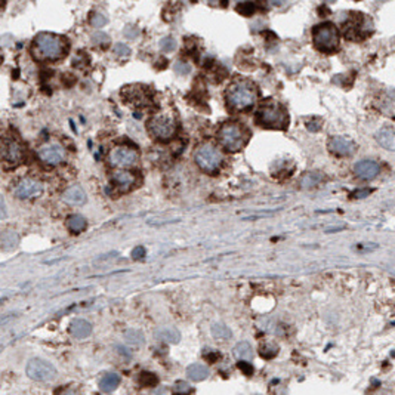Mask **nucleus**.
Instances as JSON below:
<instances>
[{"mask_svg": "<svg viewBox=\"0 0 395 395\" xmlns=\"http://www.w3.org/2000/svg\"><path fill=\"white\" fill-rule=\"evenodd\" d=\"M191 393H193V388L190 387V384L184 381H178L173 387V395H190Z\"/></svg>", "mask_w": 395, "mask_h": 395, "instance_id": "30", "label": "nucleus"}, {"mask_svg": "<svg viewBox=\"0 0 395 395\" xmlns=\"http://www.w3.org/2000/svg\"><path fill=\"white\" fill-rule=\"evenodd\" d=\"M0 206H1V219L6 218V206H4V200H0Z\"/></svg>", "mask_w": 395, "mask_h": 395, "instance_id": "42", "label": "nucleus"}, {"mask_svg": "<svg viewBox=\"0 0 395 395\" xmlns=\"http://www.w3.org/2000/svg\"><path fill=\"white\" fill-rule=\"evenodd\" d=\"M256 96L258 95H256L255 86L246 80L233 81L225 92L228 107H231L233 110H237V111L253 107V104L256 102Z\"/></svg>", "mask_w": 395, "mask_h": 395, "instance_id": "2", "label": "nucleus"}, {"mask_svg": "<svg viewBox=\"0 0 395 395\" xmlns=\"http://www.w3.org/2000/svg\"><path fill=\"white\" fill-rule=\"evenodd\" d=\"M378 144L390 151H395V132L391 129H382L375 135Z\"/></svg>", "mask_w": 395, "mask_h": 395, "instance_id": "18", "label": "nucleus"}, {"mask_svg": "<svg viewBox=\"0 0 395 395\" xmlns=\"http://www.w3.org/2000/svg\"><path fill=\"white\" fill-rule=\"evenodd\" d=\"M139 381H141V384L144 385V387H150V385H154L156 384V381H157V378L153 375V373H148V372H144L141 376H139Z\"/></svg>", "mask_w": 395, "mask_h": 395, "instance_id": "34", "label": "nucleus"}, {"mask_svg": "<svg viewBox=\"0 0 395 395\" xmlns=\"http://www.w3.org/2000/svg\"><path fill=\"white\" fill-rule=\"evenodd\" d=\"M144 256H145V249H144L142 246L135 247V249L132 250V259L138 261V259H142Z\"/></svg>", "mask_w": 395, "mask_h": 395, "instance_id": "37", "label": "nucleus"}, {"mask_svg": "<svg viewBox=\"0 0 395 395\" xmlns=\"http://www.w3.org/2000/svg\"><path fill=\"white\" fill-rule=\"evenodd\" d=\"M156 338H158L160 341H164V342H170V344H176L181 336H179V332L173 327H160L156 330Z\"/></svg>", "mask_w": 395, "mask_h": 395, "instance_id": "21", "label": "nucleus"}, {"mask_svg": "<svg viewBox=\"0 0 395 395\" xmlns=\"http://www.w3.org/2000/svg\"><path fill=\"white\" fill-rule=\"evenodd\" d=\"M354 172L357 176L363 178V179H373L375 176L379 175L381 172V166L376 163V161H372V160H363V161H358L356 166H354Z\"/></svg>", "mask_w": 395, "mask_h": 395, "instance_id": "14", "label": "nucleus"}, {"mask_svg": "<svg viewBox=\"0 0 395 395\" xmlns=\"http://www.w3.org/2000/svg\"><path fill=\"white\" fill-rule=\"evenodd\" d=\"M372 191L373 190H370V188H363V190H356V191H353V194H351V197L353 198H366V197H369L370 194H372Z\"/></svg>", "mask_w": 395, "mask_h": 395, "instance_id": "36", "label": "nucleus"}, {"mask_svg": "<svg viewBox=\"0 0 395 395\" xmlns=\"http://www.w3.org/2000/svg\"><path fill=\"white\" fill-rule=\"evenodd\" d=\"M175 47H176V41H175L173 37L166 36V37H163V39L160 40V49H161L163 52H172Z\"/></svg>", "mask_w": 395, "mask_h": 395, "instance_id": "31", "label": "nucleus"}, {"mask_svg": "<svg viewBox=\"0 0 395 395\" xmlns=\"http://www.w3.org/2000/svg\"><path fill=\"white\" fill-rule=\"evenodd\" d=\"M93 41H95L96 44H101V43H108L110 39L107 37V34H95V36H93Z\"/></svg>", "mask_w": 395, "mask_h": 395, "instance_id": "39", "label": "nucleus"}, {"mask_svg": "<svg viewBox=\"0 0 395 395\" xmlns=\"http://www.w3.org/2000/svg\"><path fill=\"white\" fill-rule=\"evenodd\" d=\"M19 243V238L16 236V233H13L12 230H6L1 233L0 237V246L3 250H13Z\"/></svg>", "mask_w": 395, "mask_h": 395, "instance_id": "20", "label": "nucleus"}, {"mask_svg": "<svg viewBox=\"0 0 395 395\" xmlns=\"http://www.w3.org/2000/svg\"><path fill=\"white\" fill-rule=\"evenodd\" d=\"M212 333L218 339H230L231 335H233L231 330L228 329V326H225L224 323H215L212 326Z\"/></svg>", "mask_w": 395, "mask_h": 395, "instance_id": "26", "label": "nucleus"}, {"mask_svg": "<svg viewBox=\"0 0 395 395\" xmlns=\"http://www.w3.org/2000/svg\"><path fill=\"white\" fill-rule=\"evenodd\" d=\"M175 71L178 74H181V76H187L191 71V65L188 62H185V61H178L175 64Z\"/></svg>", "mask_w": 395, "mask_h": 395, "instance_id": "33", "label": "nucleus"}, {"mask_svg": "<svg viewBox=\"0 0 395 395\" xmlns=\"http://www.w3.org/2000/svg\"><path fill=\"white\" fill-rule=\"evenodd\" d=\"M64 200L73 206H81L86 203V193L83 191L81 187L73 185L64 193Z\"/></svg>", "mask_w": 395, "mask_h": 395, "instance_id": "16", "label": "nucleus"}, {"mask_svg": "<svg viewBox=\"0 0 395 395\" xmlns=\"http://www.w3.org/2000/svg\"><path fill=\"white\" fill-rule=\"evenodd\" d=\"M70 333L76 339H83L92 333V326L89 321H86L83 318H74L70 324Z\"/></svg>", "mask_w": 395, "mask_h": 395, "instance_id": "15", "label": "nucleus"}, {"mask_svg": "<svg viewBox=\"0 0 395 395\" xmlns=\"http://www.w3.org/2000/svg\"><path fill=\"white\" fill-rule=\"evenodd\" d=\"M120 384V376L117 373H107L101 382H99V388L104 391V393H113Z\"/></svg>", "mask_w": 395, "mask_h": 395, "instance_id": "23", "label": "nucleus"}, {"mask_svg": "<svg viewBox=\"0 0 395 395\" xmlns=\"http://www.w3.org/2000/svg\"><path fill=\"white\" fill-rule=\"evenodd\" d=\"M148 130H150L153 138L160 139V141H166L175 135L176 124H175V120L172 117L164 116V114H158V116H154L150 118Z\"/></svg>", "mask_w": 395, "mask_h": 395, "instance_id": "7", "label": "nucleus"}, {"mask_svg": "<svg viewBox=\"0 0 395 395\" xmlns=\"http://www.w3.org/2000/svg\"><path fill=\"white\" fill-rule=\"evenodd\" d=\"M27 375L33 381L49 382V381L55 379L56 369L50 363H47L41 358H31L27 364Z\"/></svg>", "mask_w": 395, "mask_h": 395, "instance_id": "8", "label": "nucleus"}, {"mask_svg": "<svg viewBox=\"0 0 395 395\" xmlns=\"http://www.w3.org/2000/svg\"><path fill=\"white\" fill-rule=\"evenodd\" d=\"M218 139H219V144L227 151L234 153V151H240L246 145L247 132L241 124L230 121L221 127V130L218 133Z\"/></svg>", "mask_w": 395, "mask_h": 395, "instance_id": "4", "label": "nucleus"}, {"mask_svg": "<svg viewBox=\"0 0 395 395\" xmlns=\"http://www.w3.org/2000/svg\"><path fill=\"white\" fill-rule=\"evenodd\" d=\"M256 118L261 126L271 129H284L289 123L286 111L274 101H265L261 105Z\"/></svg>", "mask_w": 395, "mask_h": 395, "instance_id": "3", "label": "nucleus"}, {"mask_svg": "<svg viewBox=\"0 0 395 395\" xmlns=\"http://www.w3.org/2000/svg\"><path fill=\"white\" fill-rule=\"evenodd\" d=\"M111 179L121 190H127V188H130L135 184V176L130 172H127V170H117V172H114L111 175Z\"/></svg>", "mask_w": 395, "mask_h": 395, "instance_id": "17", "label": "nucleus"}, {"mask_svg": "<svg viewBox=\"0 0 395 395\" xmlns=\"http://www.w3.org/2000/svg\"><path fill=\"white\" fill-rule=\"evenodd\" d=\"M236 9L241 13V15H253L256 12V4L252 3V1H241V3H237Z\"/></svg>", "mask_w": 395, "mask_h": 395, "instance_id": "29", "label": "nucleus"}, {"mask_svg": "<svg viewBox=\"0 0 395 395\" xmlns=\"http://www.w3.org/2000/svg\"><path fill=\"white\" fill-rule=\"evenodd\" d=\"M67 52V41L52 33H40L31 43V55L39 61H55Z\"/></svg>", "mask_w": 395, "mask_h": 395, "instance_id": "1", "label": "nucleus"}, {"mask_svg": "<svg viewBox=\"0 0 395 395\" xmlns=\"http://www.w3.org/2000/svg\"><path fill=\"white\" fill-rule=\"evenodd\" d=\"M136 160H138L136 151L124 145L114 147L108 154V163L114 167H127L135 164Z\"/></svg>", "mask_w": 395, "mask_h": 395, "instance_id": "9", "label": "nucleus"}, {"mask_svg": "<svg viewBox=\"0 0 395 395\" xmlns=\"http://www.w3.org/2000/svg\"><path fill=\"white\" fill-rule=\"evenodd\" d=\"M124 339H126L127 344L135 345V347L142 345L144 341H145V339H144V335H142L139 330H127V332L124 333Z\"/></svg>", "mask_w": 395, "mask_h": 395, "instance_id": "27", "label": "nucleus"}, {"mask_svg": "<svg viewBox=\"0 0 395 395\" xmlns=\"http://www.w3.org/2000/svg\"><path fill=\"white\" fill-rule=\"evenodd\" d=\"M187 376H188V379L193 381V382H200V381H204V379L209 376V369H207L204 364L194 363V364L188 366V369H187Z\"/></svg>", "mask_w": 395, "mask_h": 395, "instance_id": "19", "label": "nucleus"}, {"mask_svg": "<svg viewBox=\"0 0 395 395\" xmlns=\"http://www.w3.org/2000/svg\"><path fill=\"white\" fill-rule=\"evenodd\" d=\"M277 351H278V348H277L276 344L265 342V344H262V345L259 347V353H261V356L265 357V358H273V357L277 354Z\"/></svg>", "mask_w": 395, "mask_h": 395, "instance_id": "28", "label": "nucleus"}, {"mask_svg": "<svg viewBox=\"0 0 395 395\" xmlns=\"http://www.w3.org/2000/svg\"><path fill=\"white\" fill-rule=\"evenodd\" d=\"M56 394L58 395H77L70 387H65V388H61V390H58L56 391Z\"/></svg>", "mask_w": 395, "mask_h": 395, "instance_id": "41", "label": "nucleus"}, {"mask_svg": "<svg viewBox=\"0 0 395 395\" xmlns=\"http://www.w3.org/2000/svg\"><path fill=\"white\" fill-rule=\"evenodd\" d=\"M320 124H321V120L316 118V120H313V121L307 123V127H308L311 132H317V130L320 129Z\"/></svg>", "mask_w": 395, "mask_h": 395, "instance_id": "38", "label": "nucleus"}, {"mask_svg": "<svg viewBox=\"0 0 395 395\" xmlns=\"http://www.w3.org/2000/svg\"><path fill=\"white\" fill-rule=\"evenodd\" d=\"M37 156L44 164L55 166L65 160V150L59 144H47L37 150Z\"/></svg>", "mask_w": 395, "mask_h": 395, "instance_id": "10", "label": "nucleus"}, {"mask_svg": "<svg viewBox=\"0 0 395 395\" xmlns=\"http://www.w3.org/2000/svg\"><path fill=\"white\" fill-rule=\"evenodd\" d=\"M197 166L204 172H215L222 163V154L212 144H201L194 154Z\"/></svg>", "mask_w": 395, "mask_h": 395, "instance_id": "6", "label": "nucleus"}, {"mask_svg": "<svg viewBox=\"0 0 395 395\" xmlns=\"http://www.w3.org/2000/svg\"><path fill=\"white\" fill-rule=\"evenodd\" d=\"M321 179H323V175L320 172H308L301 178L299 185L302 190H310V188L317 187L321 182Z\"/></svg>", "mask_w": 395, "mask_h": 395, "instance_id": "22", "label": "nucleus"}, {"mask_svg": "<svg viewBox=\"0 0 395 395\" xmlns=\"http://www.w3.org/2000/svg\"><path fill=\"white\" fill-rule=\"evenodd\" d=\"M234 354L241 361H250L253 358V350L249 342H240L234 348Z\"/></svg>", "mask_w": 395, "mask_h": 395, "instance_id": "24", "label": "nucleus"}, {"mask_svg": "<svg viewBox=\"0 0 395 395\" xmlns=\"http://www.w3.org/2000/svg\"><path fill=\"white\" fill-rule=\"evenodd\" d=\"M114 53L118 55V56H129L130 55V49L123 43H117L114 46Z\"/></svg>", "mask_w": 395, "mask_h": 395, "instance_id": "35", "label": "nucleus"}, {"mask_svg": "<svg viewBox=\"0 0 395 395\" xmlns=\"http://www.w3.org/2000/svg\"><path fill=\"white\" fill-rule=\"evenodd\" d=\"M329 150L336 156H353L357 151V145L345 136H332L329 139Z\"/></svg>", "mask_w": 395, "mask_h": 395, "instance_id": "13", "label": "nucleus"}, {"mask_svg": "<svg viewBox=\"0 0 395 395\" xmlns=\"http://www.w3.org/2000/svg\"><path fill=\"white\" fill-rule=\"evenodd\" d=\"M1 157L9 164H18L24 157V150L15 139L6 136L1 142Z\"/></svg>", "mask_w": 395, "mask_h": 395, "instance_id": "11", "label": "nucleus"}, {"mask_svg": "<svg viewBox=\"0 0 395 395\" xmlns=\"http://www.w3.org/2000/svg\"><path fill=\"white\" fill-rule=\"evenodd\" d=\"M314 44L323 52H333L339 46V31L332 22H323L313 28Z\"/></svg>", "mask_w": 395, "mask_h": 395, "instance_id": "5", "label": "nucleus"}, {"mask_svg": "<svg viewBox=\"0 0 395 395\" xmlns=\"http://www.w3.org/2000/svg\"><path fill=\"white\" fill-rule=\"evenodd\" d=\"M67 227L71 233H81L86 228V219L80 215H73L67 219Z\"/></svg>", "mask_w": 395, "mask_h": 395, "instance_id": "25", "label": "nucleus"}, {"mask_svg": "<svg viewBox=\"0 0 395 395\" xmlns=\"http://www.w3.org/2000/svg\"><path fill=\"white\" fill-rule=\"evenodd\" d=\"M41 190H43V187H41V184H40L39 181H36V179H30V178H24V179H21V181L15 185V188H13V194H15L18 198L25 200V198H31V197L39 196V194L41 193Z\"/></svg>", "mask_w": 395, "mask_h": 395, "instance_id": "12", "label": "nucleus"}, {"mask_svg": "<svg viewBox=\"0 0 395 395\" xmlns=\"http://www.w3.org/2000/svg\"><path fill=\"white\" fill-rule=\"evenodd\" d=\"M238 367L244 369L243 372H244L246 375H252V372H253V367L249 364V361H240V363H238Z\"/></svg>", "mask_w": 395, "mask_h": 395, "instance_id": "40", "label": "nucleus"}, {"mask_svg": "<svg viewBox=\"0 0 395 395\" xmlns=\"http://www.w3.org/2000/svg\"><path fill=\"white\" fill-rule=\"evenodd\" d=\"M90 24L93 27H96V28H101V27H104L107 24V18L102 13H99V12H93L90 15Z\"/></svg>", "mask_w": 395, "mask_h": 395, "instance_id": "32", "label": "nucleus"}]
</instances>
